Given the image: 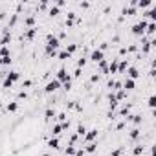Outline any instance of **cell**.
<instances>
[{"label":"cell","mask_w":156,"mask_h":156,"mask_svg":"<svg viewBox=\"0 0 156 156\" xmlns=\"http://www.w3.org/2000/svg\"><path fill=\"white\" fill-rule=\"evenodd\" d=\"M129 118H130V121L134 125H140L141 123V116H140V114H134V116H129Z\"/></svg>","instance_id":"cell-31"},{"label":"cell","mask_w":156,"mask_h":156,"mask_svg":"<svg viewBox=\"0 0 156 156\" xmlns=\"http://www.w3.org/2000/svg\"><path fill=\"white\" fill-rule=\"evenodd\" d=\"M31 85H33V81H31V79H24L22 81V88H29Z\"/></svg>","instance_id":"cell-37"},{"label":"cell","mask_w":156,"mask_h":156,"mask_svg":"<svg viewBox=\"0 0 156 156\" xmlns=\"http://www.w3.org/2000/svg\"><path fill=\"white\" fill-rule=\"evenodd\" d=\"M79 6H81V7H88V6H90V2H81Z\"/></svg>","instance_id":"cell-47"},{"label":"cell","mask_w":156,"mask_h":156,"mask_svg":"<svg viewBox=\"0 0 156 156\" xmlns=\"http://www.w3.org/2000/svg\"><path fill=\"white\" fill-rule=\"evenodd\" d=\"M85 64H86V57H81V59L77 61V68H83Z\"/></svg>","instance_id":"cell-39"},{"label":"cell","mask_w":156,"mask_h":156,"mask_svg":"<svg viewBox=\"0 0 156 156\" xmlns=\"http://www.w3.org/2000/svg\"><path fill=\"white\" fill-rule=\"evenodd\" d=\"M48 15H51V17H57V15H59V7H57V6H51Z\"/></svg>","instance_id":"cell-36"},{"label":"cell","mask_w":156,"mask_h":156,"mask_svg":"<svg viewBox=\"0 0 156 156\" xmlns=\"http://www.w3.org/2000/svg\"><path fill=\"white\" fill-rule=\"evenodd\" d=\"M147 105H149V108H151V110H154V107H156V97H154V96H151V97H149Z\"/></svg>","instance_id":"cell-35"},{"label":"cell","mask_w":156,"mask_h":156,"mask_svg":"<svg viewBox=\"0 0 156 156\" xmlns=\"http://www.w3.org/2000/svg\"><path fill=\"white\" fill-rule=\"evenodd\" d=\"M83 138H85V141L92 143L94 140L97 138V129H90V130H86V134H85V136H83Z\"/></svg>","instance_id":"cell-6"},{"label":"cell","mask_w":156,"mask_h":156,"mask_svg":"<svg viewBox=\"0 0 156 156\" xmlns=\"http://www.w3.org/2000/svg\"><path fill=\"white\" fill-rule=\"evenodd\" d=\"M9 64H11V55H9V57H4V59H2V66H9Z\"/></svg>","instance_id":"cell-38"},{"label":"cell","mask_w":156,"mask_h":156,"mask_svg":"<svg viewBox=\"0 0 156 156\" xmlns=\"http://www.w3.org/2000/svg\"><path fill=\"white\" fill-rule=\"evenodd\" d=\"M37 31H39L37 28H29V29H26V31H24V39L28 40V42H31V40L35 39V35H37Z\"/></svg>","instance_id":"cell-8"},{"label":"cell","mask_w":156,"mask_h":156,"mask_svg":"<svg viewBox=\"0 0 156 156\" xmlns=\"http://www.w3.org/2000/svg\"><path fill=\"white\" fill-rule=\"evenodd\" d=\"M145 33L154 35V33H156V22H147V28H145Z\"/></svg>","instance_id":"cell-21"},{"label":"cell","mask_w":156,"mask_h":156,"mask_svg":"<svg viewBox=\"0 0 156 156\" xmlns=\"http://www.w3.org/2000/svg\"><path fill=\"white\" fill-rule=\"evenodd\" d=\"M6 79L7 81H11V83H17L18 79H20V74L17 70H11V72H6Z\"/></svg>","instance_id":"cell-10"},{"label":"cell","mask_w":156,"mask_h":156,"mask_svg":"<svg viewBox=\"0 0 156 156\" xmlns=\"http://www.w3.org/2000/svg\"><path fill=\"white\" fill-rule=\"evenodd\" d=\"M145 15L151 18V22H154V20H156V9H149V11L145 13Z\"/></svg>","instance_id":"cell-34"},{"label":"cell","mask_w":156,"mask_h":156,"mask_svg":"<svg viewBox=\"0 0 156 156\" xmlns=\"http://www.w3.org/2000/svg\"><path fill=\"white\" fill-rule=\"evenodd\" d=\"M17 97H18V99H26V97H28V94H26L24 90H20V92H18V96H17Z\"/></svg>","instance_id":"cell-42"},{"label":"cell","mask_w":156,"mask_h":156,"mask_svg":"<svg viewBox=\"0 0 156 156\" xmlns=\"http://www.w3.org/2000/svg\"><path fill=\"white\" fill-rule=\"evenodd\" d=\"M33 24H35V17H33V15H29V17L24 18V26H26L28 29H29V28H35Z\"/></svg>","instance_id":"cell-17"},{"label":"cell","mask_w":156,"mask_h":156,"mask_svg":"<svg viewBox=\"0 0 156 156\" xmlns=\"http://www.w3.org/2000/svg\"><path fill=\"white\" fill-rule=\"evenodd\" d=\"M114 96H116V99H118V103H119V101H123L125 97H127V92H125L123 88H119V90H118V94H114Z\"/></svg>","instance_id":"cell-24"},{"label":"cell","mask_w":156,"mask_h":156,"mask_svg":"<svg viewBox=\"0 0 156 156\" xmlns=\"http://www.w3.org/2000/svg\"><path fill=\"white\" fill-rule=\"evenodd\" d=\"M85 134H86V127H85V125H83V123H79L77 125V136H85Z\"/></svg>","instance_id":"cell-27"},{"label":"cell","mask_w":156,"mask_h":156,"mask_svg":"<svg viewBox=\"0 0 156 156\" xmlns=\"http://www.w3.org/2000/svg\"><path fill=\"white\" fill-rule=\"evenodd\" d=\"M64 152H66V156H75V145H68Z\"/></svg>","instance_id":"cell-29"},{"label":"cell","mask_w":156,"mask_h":156,"mask_svg":"<svg viewBox=\"0 0 156 156\" xmlns=\"http://www.w3.org/2000/svg\"><path fill=\"white\" fill-rule=\"evenodd\" d=\"M152 2H151V0H136V6L138 7H149Z\"/></svg>","instance_id":"cell-28"},{"label":"cell","mask_w":156,"mask_h":156,"mask_svg":"<svg viewBox=\"0 0 156 156\" xmlns=\"http://www.w3.org/2000/svg\"><path fill=\"white\" fill-rule=\"evenodd\" d=\"M57 119H59L61 123H62V121H66V114H64V112H59V114H57Z\"/></svg>","instance_id":"cell-40"},{"label":"cell","mask_w":156,"mask_h":156,"mask_svg":"<svg viewBox=\"0 0 156 156\" xmlns=\"http://www.w3.org/2000/svg\"><path fill=\"white\" fill-rule=\"evenodd\" d=\"M9 55H11V53H9V48L7 46H2V48H0V57H9Z\"/></svg>","instance_id":"cell-30"},{"label":"cell","mask_w":156,"mask_h":156,"mask_svg":"<svg viewBox=\"0 0 156 156\" xmlns=\"http://www.w3.org/2000/svg\"><path fill=\"white\" fill-rule=\"evenodd\" d=\"M123 15H129V17H132V15H138V11H136V7L129 6V7H125V9H123Z\"/></svg>","instance_id":"cell-23"},{"label":"cell","mask_w":156,"mask_h":156,"mask_svg":"<svg viewBox=\"0 0 156 156\" xmlns=\"http://www.w3.org/2000/svg\"><path fill=\"white\" fill-rule=\"evenodd\" d=\"M59 145H61V140H59V138H55V136H51V138L48 140V149L57 151V149H59Z\"/></svg>","instance_id":"cell-11"},{"label":"cell","mask_w":156,"mask_h":156,"mask_svg":"<svg viewBox=\"0 0 156 156\" xmlns=\"http://www.w3.org/2000/svg\"><path fill=\"white\" fill-rule=\"evenodd\" d=\"M61 85L62 83H66V81H72V75H70V72L66 70V68H59V72H57V77H55Z\"/></svg>","instance_id":"cell-2"},{"label":"cell","mask_w":156,"mask_h":156,"mask_svg":"<svg viewBox=\"0 0 156 156\" xmlns=\"http://www.w3.org/2000/svg\"><path fill=\"white\" fill-rule=\"evenodd\" d=\"M57 57H59V61H68L72 55H68V51H66V50H61L59 53H57Z\"/></svg>","instance_id":"cell-25"},{"label":"cell","mask_w":156,"mask_h":156,"mask_svg":"<svg viewBox=\"0 0 156 156\" xmlns=\"http://www.w3.org/2000/svg\"><path fill=\"white\" fill-rule=\"evenodd\" d=\"M96 151H97V143H94V141H92V143H88L86 147H85V152H90V154H94Z\"/></svg>","instance_id":"cell-22"},{"label":"cell","mask_w":156,"mask_h":156,"mask_svg":"<svg viewBox=\"0 0 156 156\" xmlns=\"http://www.w3.org/2000/svg\"><path fill=\"white\" fill-rule=\"evenodd\" d=\"M2 86H4V88H11V86H13V83H11V81H7V79H4Z\"/></svg>","instance_id":"cell-41"},{"label":"cell","mask_w":156,"mask_h":156,"mask_svg":"<svg viewBox=\"0 0 156 156\" xmlns=\"http://www.w3.org/2000/svg\"><path fill=\"white\" fill-rule=\"evenodd\" d=\"M127 75H129V79L136 81V79L140 77V70H138L136 66H129V70H127Z\"/></svg>","instance_id":"cell-9"},{"label":"cell","mask_w":156,"mask_h":156,"mask_svg":"<svg viewBox=\"0 0 156 156\" xmlns=\"http://www.w3.org/2000/svg\"><path fill=\"white\" fill-rule=\"evenodd\" d=\"M61 132H62V125H61V123H55L53 127H51V136H55V138H57Z\"/></svg>","instance_id":"cell-16"},{"label":"cell","mask_w":156,"mask_h":156,"mask_svg":"<svg viewBox=\"0 0 156 156\" xmlns=\"http://www.w3.org/2000/svg\"><path fill=\"white\" fill-rule=\"evenodd\" d=\"M145 28H147V20H145V18L138 20V22L132 26V35H136V37H143V35H145Z\"/></svg>","instance_id":"cell-1"},{"label":"cell","mask_w":156,"mask_h":156,"mask_svg":"<svg viewBox=\"0 0 156 156\" xmlns=\"http://www.w3.org/2000/svg\"><path fill=\"white\" fill-rule=\"evenodd\" d=\"M61 88V83L57 81V79H51V81H48V85L44 86V92L46 94H53V92H57Z\"/></svg>","instance_id":"cell-3"},{"label":"cell","mask_w":156,"mask_h":156,"mask_svg":"<svg viewBox=\"0 0 156 156\" xmlns=\"http://www.w3.org/2000/svg\"><path fill=\"white\" fill-rule=\"evenodd\" d=\"M74 108H75L77 112H83V107H81V105H77V103H75V107H74Z\"/></svg>","instance_id":"cell-46"},{"label":"cell","mask_w":156,"mask_h":156,"mask_svg":"<svg viewBox=\"0 0 156 156\" xmlns=\"http://www.w3.org/2000/svg\"><path fill=\"white\" fill-rule=\"evenodd\" d=\"M103 59H105V51H101L99 48L92 50V53H90V61L92 62H101Z\"/></svg>","instance_id":"cell-4"},{"label":"cell","mask_w":156,"mask_h":156,"mask_svg":"<svg viewBox=\"0 0 156 156\" xmlns=\"http://www.w3.org/2000/svg\"><path fill=\"white\" fill-rule=\"evenodd\" d=\"M97 66H99V70L103 72V74L108 75V62H107V59H103L101 62H97Z\"/></svg>","instance_id":"cell-19"},{"label":"cell","mask_w":156,"mask_h":156,"mask_svg":"<svg viewBox=\"0 0 156 156\" xmlns=\"http://www.w3.org/2000/svg\"><path fill=\"white\" fill-rule=\"evenodd\" d=\"M18 107H20L18 101H11V103H7V105H6V110H7V112H17Z\"/></svg>","instance_id":"cell-15"},{"label":"cell","mask_w":156,"mask_h":156,"mask_svg":"<svg viewBox=\"0 0 156 156\" xmlns=\"http://www.w3.org/2000/svg\"><path fill=\"white\" fill-rule=\"evenodd\" d=\"M140 136H141V130H140L138 127H134V129H132V130L129 132V138H130L132 141H134V140H138Z\"/></svg>","instance_id":"cell-14"},{"label":"cell","mask_w":156,"mask_h":156,"mask_svg":"<svg viewBox=\"0 0 156 156\" xmlns=\"http://www.w3.org/2000/svg\"><path fill=\"white\" fill-rule=\"evenodd\" d=\"M130 108H132V105H123V107H121V110H119V116H121V118H123V116H127V118H129ZM127 118H125V119H127Z\"/></svg>","instance_id":"cell-18"},{"label":"cell","mask_w":156,"mask_h":156,"mask_svg":"<svg viewBox=\"0 0 156 156\" xmlns=\"http://www.w3.org/2000/svg\"><path fill=\"white\" fill-rule=\"evenodd\" d=\"M11 40V33H9V28L4 29V33H2V39H0V46H7V42Z\"/></svg>","instance_id":"cell-13"},{"label":"cell","mask_w":156,"mask_h":156,"mask_svg":"<svg viewBox=\"0 0 156 156\" xmlns=\"http://www.w3.org/2000/svg\"><path fill=\"white\" fill-rule=\"evenodd\" d=\"M75 50H77V44H68V46H66L68 55H74V53H75Z\"/></svg>","instance_id":"cell-33"},{"label":"cell","mask_w":156,"mask_h":156,"mask_svg":"<svg viewBox=\"0 0 156 156\" xmlns=\"http://www.w3.org/2000/svg\"><path fill=\"white\" fill-rule=\"evenodd\" d=\"M108 74H118V59H114L110 64H108Z\"/></svg>","instance_id":"cell-20"},{"label":"cell","mask_w":156,"mask_h":156,"mask_svg":"<svg viewBox=\"0 0 156 156\" xmlns=\"http://www.w3.org/2000/svg\"><path fill=\"white\" fill-rule=\"evenodd\" d=\"M129 66H130V62H129L127 59L118 61V74H125V72L129 70Z\"/></svg>","instance_id":"cell-7"},{"label":"cell","mask_w":156,"mask_h":156,"mask_svg":"<svg viewBox=\"0 0 156 156\" xmlns=\"http://www.w3.org/2000/svg\"><path fill=\"white\" fill-rule=\"evenodd\" d=\"M123 154V149L119 147V149H116V151H112V156H121Z\"/></svg>","instance_id":"cell-43"},{"label":"cell","mask_w":156,"mask_h":156,"mask_svg":"<svg viewBox=\"0 0 156 156\" xmlns=\"http://www.w3.org/2000/svg\"><path fill=\"white\" fill-rule=\"evenodd\" d=\"M81 74H83V72H81V68H75V72H74V75H75V77H81Z\"/></svg>","instance_id":"cell-45"},{"label":"cell","mask_w":156,"mask_h":156,"mask_svg":"<svg viewBox=\"0 0 156 156\" xmlns=\"http://www.w3.org/2000/svg\"><path fill=\"white\" fill-rule=\"evenodd\" d=\"M121 88L125 90V92H129V90H134V88H136V81H132V79H125L123 83H121Z\"/></svg>","instance_id":"cell-5"},{"label":"cell","mask_w":156,"mask_h":156,"mask_svg":"<svg viewBox=\"0 0 156 156\" xmlns=\"http://www.w3.org/2000/svg\"><path fill=\"white\" fill-rule=\"evenodd\" d=\"M44 118H46V119H53V118H55V108H46Z\"/></svg>","instance_id":"cell-26"},{"label":"cell","mask_w":156,"mask_h":156,"mask_svg":"<svg viewBox=\"0 0 156 156\" xmlns=\"http://www.w3.org/2000/svg\"><path fill=\"white\" fill-rule=\"evenodd\" d=\"M90 81H92V83H97V81H99V74H94V75L90 77Z\"/></svg>","instance_id":"cell-44"},{"label":"cell","mask_w":156,"mask_h":156,"mask_svg":"<svg viewBox=\"0 0 156 156\" xmlns=\"http://www.w3.org/2000/svg\"><path fill=\"white\" fill-rule=\"evenodd\" d=\"M118 105H119V103H118L116 96H114V94L110 92V94H108V108H110V110H116V108H118Z\"/></svg>","instance_id":"cell-12"},{"label":"cell","mask_w":156,"mask_h":156,"mask_svg":"<svg viewBox=\"0 0 156 156\" xmlns=\"http://www.w3.org/2000/svg\"><path fill=\"white\" fill-rule=\"evenodd\" d=\"M132 154H134V156H140V154H143V145H136V147L132 149Z\"/></svg>","instance_id":"cell-32"},{"label":"cell","mask_w":156,"mask_h":156,"mask_svg":"<svg viewBox=\"0 0 156 156\" xmlns=\"http://www.w3.org/2000/svg\"><path fill=\"white\" fill-rule=\"evenodd\" d=\"M44 156H50V154H44Z\"/></svg>","instance_id":"cell-48"}]
</instances>
